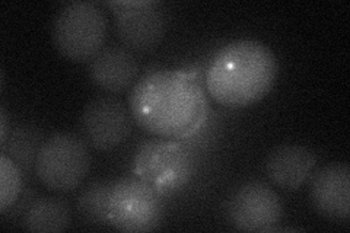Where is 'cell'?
Listing matches in <instances>:
<instances>
[{"label":"cell","mask_w":350,"mask_h":233,"mask_svg":"<svg viewBox=\"0 0 350 233\" xmlns=\"http://www.w3.org/2000/svg\"><path fill=\"white\" fill-rule=\"evenodd\" d=\"M200 86L183 72L155 70L145 74L130 94L136 123L158 137H178L190 131L204 113Z\"/></svg>","instance_id":"cell-1"},{"label":"cell","mask_w":350,"mask_h":233,"mask_svg":"<svg viewBox=\"0 0 350 233\" xmlns=\"http://www.w3.org/2000/svg\"><path fill=\"white\" fill-rule=\"evenodd\" d=\"M276 79L278 60L271 49L256 40H237L216 53L206 86L219 104L243 108L265 98Z\"/></svg>","instance_id":"cell-2"},{"label":"cell","mask_w":350,"mask_h":233,"mask_svg":"<svg viewBox=\"0 0 350 233\" xmlns=\"http://www.w3.org/2000/svg\"><path fill=\"white\" fill-rule=\"evenodd\" d=\"M107 16L92 2L64 5L54 16L51 37L54 47L75 63H88L104 49L107 40Z\"/></svg>","instance_id":"cell-3"},{"label":"cell","mask_w":350,"mask_h":233,"mask_svg":"<svg viewBox=\"0 0 350 233\" xmlns=\"http://www.w3.org/2000/svg\"><path fill=\"white\" fill-rule=\"evenodd\" d=\"M91 168L88 144L72 133H54L41 144L36 175L49 190L69 193L78 188Z\"/></svg>","instance_id":"cell-4"},{"label":"cell","mask_w":350,"mask_h":233,"mask_svg":"<svg viewBox=\"0 0 350 233\" xmlns=\"http://www.w3.org/2000/svg\"><path fill=\"white\" fill-rule=\"evenodd\" d=\"M137 178L155 188L159 194L178 191L194 172L191 153L181 143L165 137L146 140L135 156Z\"/></svg>","instance_id":"cell-5"},{"label":"cell","mask_w":350,"mask_h":233,"mask_svg":"<svg viewBox=\"0 0 350 233\" xmlns=\"http://www.w3.org/2000/svg\"><path fill=\"white\" fill-rule=\"evenodd\" d=\"M163 204L155 188L140 178L114 181L109 197V226L122 232H152L161 226Z\"/></svg>","instance_id":"cell-6"},{"label":"cell","mask_w":350,"mask_h":233,"mask_svg":"<svg viewBox=\"0 0 350 233\" xmlns=\"http://www.w3.org/2000/svg\"><path fill=\"white\" fill-rule=\"evenodd\" d=\"M113 10L118 38L129 50L149 51L165 37L168 12L165 6L153 0L108 2Z\"/></svg>","instance_id":"cell-7"},{"label":"cell","mask_w":350,"mask_h":233,"mask_svg":"<svg viewBox=\"0 0 350 233\" xmlns=\"http://www.w3.org/2000/svg\"><path fill=\"white\" fill-rule=\"evenodd\" d=\"M229 223L243 232H269L282 220L279 195L265 182L250 181L238 187L226 206Z\"/></svg>","instance_id":"cell-8"},{"label":"cell","mask_w":350,"mask_h":233,"mask_svg":"<svg viewBox=\"0 0 350 233\" xmlns=\"http://www.w3.org/2000/svg\"><path fill=\"white\" fill-rule=\"evenodd\" d=\"M131 133V115L116 96L91 99L81 115V137L98 152H109L124 143Z\"/></svg>","instance_id":"cell-9"},{"label":"cell","mask_w":350,"mask_h":233,"mask_svg":"<svg viewBox=\"0 0 350 233\" xmlns=\"http://www.w3.org/2000/svg\"><path fill=\"white\" fill-rule=\"evenodd\" d=\"M310 200L314 210L325 219L346 221L350 215V168L333 162L312 174Z\"/></svg>","instance_id":"cell-10"},{"label":"cell","mask_w":350,"mask_h":233,"mask_svg":"<svg viewBox=\"0 0 350 233\" xmlns=\"http://www.w3.org/2000/svg\"><path fill=\"white\" fill-rule=\"evenodd\" d=\"M88 74L95 86L104 92H124L136 81L139 63L131 50L108 46L88 61Z\"/></svg>","instance_id":"cell-11"},{"label":"cell","mask_w":350,"mask_h":233,"mask_svg":"<svg viewBox=\"0 0 350 233\" xmlns=\"http://www.w3.org/2000/svg\"><path fill=\"white\" fill-rule=\"evenodd\" d=\"M317 166V158L311 149L297 143L280 144L273 149L266 159L269 180L282 190L295 191L308 181Z\"/></svg>","instance_id":"cell-12"},{"label":"cell","mask_w":350,"mask_h":233,"mask_svg":"<svg viewBox=\"0 0 350 233\" xmlns=\"http://www.w3.org/2000/svg\"><path fill=\"white\" fill-rule=\"evenodd\" d=\"M69 225L70 208L56 197L36 200L24 216V228L29 232H63Z\"/></svg>","instance_id":"cell-13"},{"label":"cell","mask_w":350,"mask_h":233,"mask_svg":"<svg viewBox=\"0 0 350 233\" xmlns=\"http://www.w3.org/2000/svg\"><path fill=\"white\" fill-rule=\"evenodd\" d=\"M44 140L46 139L37 127L22 124L10 130L2 148L3 153L19 166L22 172H29L36 169V161Z\"/></svg>","instance_id":"cell-14"},{"label":"cell","mask_w":350,"mask_h":233,"mask_svg":"<svg viewBox=\"0 0 350 233\" xmlns=\"http://www.w3.org/2000/svg\"><path fill=\"white\" fill-rule=\"evenodd\" d=\"M114 181H94L88 184L78 198V213L92 226H109L108 208Z\"/></svg>","instance_id":"cell-15"},{"label":"cell","mask_w":350,"mask_h":233,"mask_svg":"<svg viewBox=\"0 0 350 233\" xmlns=\"http://www.w3.org/2000/svg\"><path fill=\"white\" fill-rule=\"evenodd\" d=\"M22 191V171L19 166L2 153L0 158V210L12 207Z\"/></svg>","instance_id":"cell-16"},{"label":"cell","mask_w":350,"mask_h":233,"mask_svg":"<svg viewBox=\"0 0 350 233\" xmlns=\"http://www.w3.org/2000/svg\"><path fill=\"white\" fill-rule=\"evenodd\" d=\"M8 115H6V111L5 108L0 109V143H5L9 133H8Z\"/></svg>","instance_id":"cell-17"}]
</instances>
